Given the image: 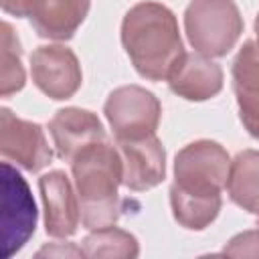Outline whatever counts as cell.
<instances>
[{"mask_svg": "<svg viewBox=\"0 0 259 259\" xmlns=\"http://www.w3.org/2000/svg\"><path fill=\"white\" fill-rule=\"evenodd\" d=\"M121 45L148 81H166L184 55L174 12L154 0L134 4L121 20Z\"/></svg>", "mask_w": 259, "mask_h": 259, "instance_id": "6da1fadb", "label": "cell"}, {"mask_svg": "<svg viewBox=\"0 0 259 259\" xmlns=\"http://www.w3.org/2000/svg\"><path fill=\"white\" fill-rule=\"evenodd\" d=\"M71 172L81 208V223L89 231L115 225L119 219V184H123V162L117 146L109 140L95 142L81 150Z\"/></svg>", "mask_w": 259, "mask_h": 259, "instance_id": "7a4b0ae2", "label": "cell"}, {"mask_svg": "<svg viewBox=\"0 0 259 259\" xmlns=\"http://www.w3.org/2000/svg\"><path fill=\"white\" fill-rule=\"evenodd\" d=\"M184 30L196 53L217 59L237 45L243 16L233 0H192L184 10Z\"/></svg>", "mask_w": 259, "mask_h": 259, "instance_id": "3957f363", "label": "cell"}, {"mask_svg": "<svg viewBox=\"0 0 259 259\" xmlns=\"http://www.w3.org/2000/svg\"><path fill=\"white\" fill-rule=\"evenodd\" d=\"M231 158L212 140H196L184 146L174 158V182L170 188L202 198H221L227 188Z\"/></svg>", "mask_w": 259, "mask_h": 259, "instance_id": "277c9868", "label": "cell"}, {"mask_svg": "<svg viewBox=\"0 0 259 259\" xmlns=\"http://www.w3.org/2000/svg\"><path fill=\"white\" fill-rule=\"evenodd\" d=\"M103 113L115 140H136L156 134L162 105L152 91L140 85H123L109 93Z\"/></svg>", "mask_w": 259, "mask_h": 259, "instance_id": "5b68a950", "label": "cell"}, {"mask_svg": "<svg viewBox=\"0 0 259 259\" xmlns=\"http://www.w3.org/2000/svg\"><path fill=\"white\" fill-rule=\"evenodd\" d=\"M2 255L8 259L24 247L36 227V206L22 174L2 162Z\"/></svg>", "mask_w": 259, "mask_h": 259, "instance_id": "8992f818", "label": "cell"}, {"mask_svg": "<svg viewBox=\"0 0 259 259\" xmlns=\"http://www.w3.org/2000/svg\"><path fill=\"white\" fill-rule=\"evenodd\" d=\"M32 83L51 99H71L83 81L77 55L63 45H42L30 55Z\"/></svg>", "mask_w": 259, "mask_h": 259, "instance_id": "52a82bcc", "label": "cell"}, {"mask_svg": "<svg viewBox=\"0 0 259 259\" xmlns=\"http://www.w3.org/2000/svg\"><path fill=\"white\" fill-rule=\"evenodd\" d=\"M0 152L28 172H38L53 160V150L38 123L16 117L8 107L0 109Z\"/></svg>", "mask_w": 259, "mask_h": 259, "instance_id": "ba28073f", "label": "cell"}, {"mask_svg": "<svg viewBox=\"0 0 259 259\" xmlns=\"http://www.w3.org/2000/svg\"><path fill=\"white\" fill-rule=\"evenodd\" d=\"M38 190L45 208L47 235L55 239L75 235L81 223V208L69 176L63 170H51L38 178Z\"/></svg>", "mask_w": 259, "mask_h": 259, "instance_id": "9c48e42d", "label": "cell"}, {"mask_svg": "<svg viewBox=\"0 0 259 259\" xmlns=\"http://www.w3.org/2000/svg\"><path fill=\"white\" fill-rule=\"evenodd\" d=\"M123 162V186L144 192L166 178V152L156 134L136 140H115Z\"/></svg>", "mask_w": 259, "mask_h": 259, "instance_id": "30bf717a", "label": "cell"}, {"mask_svg": "<svg viewBox=\"0 0 259 259\" xmlns=\"http://www.w3.org/2000/svg\"><path fill=\"white\" fill-rule=\"evenodd\" d=\"M49 132L53 136L57 156L69 164L87 146L107 140L101 119L93 111L81 107L59 109L49 121Z\"/></svg>", "mask_w": 259, "mask_h": 259, "instance_id": "8fae6325", "label": "cell"}, {"mask_svg": "<svg viewBox=\"0 0 259 259\" xmlns=\"http://www.w3.org/2000/svg\"><path fill=\"white\" fill-rule=\"evenodd\" d=\"M172 93L186 101H206L223 89V69L200 53H184L168 75Z\"/></svg>", "mask_w": 259, "mask_h": 259, "instance_id": "7c38bea8", "label": "cell"}, {"mask_svg": "<svg viewBox=\"0 0 259 259\" xmlns=\"http://www.w3.org/2000/svg\"><path fill=\"white\" fill-rule=\"evenodd\" d=\"M233 89L239 117L249 136L259 140V42L247 40L233 61Z\"/></svg>", "mask_w": 259, "mask_h": 259, "instance_id": "4fadbf2b", "label": "cell"}, {"mask_svg": "<svg viewBox=\"0 0 259 259\" xmlns=\"http://www.w3.org/2000/svg\"><path fill=\"white\" fill-rule=\"evenodd\" d=\"M91 0H28V20L38 36L69 40L83 24Z\"/></svg>", "mask_w": 259, "mask_h": 259, "instance_id": "5bb4252c", "label": "cell"}, {"mask_svg": "<svg viewBox=\"0 0 259 259\" xmlns=\"http://www.w3.org/2000/svg\"><path fill=\"white\" fill-rule=\"evenodd\" d=\"M229 198L247 212H259V150H243L231 160Z\"/></svg>", "mask_w": 259, "mask_h": 259, "instance_id": "9a60e30c", "label": "cell"}, {"mask_svg": "<svg viewBox=\"0 0 259 259\" xmlns=\"http://www.w3.org/2000/svg\"><path fill=\"white\" fill-rule=\"evenodd\" d=\"M83 255L85 257H113V259H132L140 255L138 239L117 227H105L91 231L83 239Z\"/></svg>", "mask_w": 259, "mask_h": 259, "instance_id": "2e32d148", "label": "cell"}, {"mask_svg": "<svg viewBox=\"0 0 259 259\" xmlns=\"http://www.w3.org/2000/svg\"><path fill=\"white\" fill-rule=\"evenodd\" d=\"M223 204V198H202V196H190L182 194L174 188H170V206L176 223L190 231H202L206 229L219 214Z\"/></svg>", "mask_w": 259, "mask_h": 259, "instance_id": "e0dca14e", "label": "cell"}, {"mask_svg": "<svg viewBox=\"0 0 259 259\" xmlns=\"http://www.w3.org/2000/svg\"><path fill=\"white\" fill-rule=\"evenodd\" d=\"M22 49L14 28L2 22V69H0V97H10L26 83V73L20 61Z\"/></svg>", "mask_w": 259, "mask_h": 259, "instance_id": "ac0fdd59", "label": "cell"}, {"mask_svg": "<svg viewBox=\"0 0 259 259\" xmlns=\"http://www.w3.org/2000/svg\"><path fill=\"white\" fill-rule=\"evenodd\" d=\"M223 253L233 257H259V229L235 235L225 245Z\"/></svg>", "mask_w": 259, "mask_h": 259, "instance_id": "d6986e66", "label": "cell"}, {"mask_svg": "<svg viewBox=\"0 0 259 259\" xmlns=\"http://www.w3.org/2000/svg\"><path fill=\"white\" fill-rule=\"evenodd\" d=\"M0 4L6 14H12L16 18H22L28 14V0H0Z\"/></svg>", "mask_w": 259, "mask_h": 259, "instance_id": "ffe728a7", "label": "cell"}, {"mask_svg": "<svg viewBox=\"0 0 259 259\" xmlns=\"http://www.w3.org/2000/svg\"><path fill=\"white\" fill-rule=\"evenodd\" d=\"M255 34H257V42H259V14L255 18Z\"/></svg>", "mask_w": 259, "mask_h": 259, "instance_id": "44dd1931", "label": "cell"}, {"mask_svg": "<svg viewBox=\"0 0 259 259\" xmlns=\"http://www.w3.org/2000/svg\"><path fill=\"white\" fill-rule=\"evenodd\" d=\"M257 227H259V212H257Z\"/></svg>", "mask_w": 259, "mask_h": 259, "instance_id": "7402d4cb", "label": "cell"}]
</instances>
